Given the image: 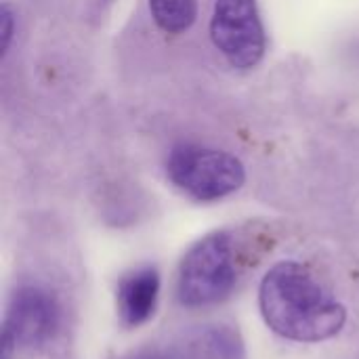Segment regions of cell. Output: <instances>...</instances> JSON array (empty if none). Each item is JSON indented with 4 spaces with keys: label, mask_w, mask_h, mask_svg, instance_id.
Masks as SVG:
<instances>
[{
    "label": "cell",
    "mask_w": 359,
    "mask_h": 359,
    "mask_svg": "<svg viewBox=\"0 0 359 359\" xmlns=\"http://www.w3.org/2000/svg\"><path fill=\"white\" fill-rule=\"evenodd\" d=\"M183 355L185 359H244V347L233 330L208 328L189 341Z\"/></svg>",
    "instance_id": "cell-7"
},
{
    "label": "cell",
    "mask_w": 359,
    "mask_h": 359,
    "mask_svg": "<svg viewBox=\"0 0 359 359\" xmlns=\"http://www.w3.org/2000/svg\"><path fill=\"white\" fill-rule=\"evenodd\" d=\"M149 8L162 32L181 34L196 21L198 0H149Z\"/></svg>",
    "instance_id": "cell-8"
},
{
    "label": "cell",
    "mask_w": 359,
    "mask_h": 359,
    "mask_svg": "<svg viewBox=\"0 0 359 359\" xmlns=\"http://www.w3.org/2000/svg\"><path fill=\"white\" fill-rule=\"evenodd\" d=\"M267 326L297 343H320L337 337L347 320L345 307L303 263L284 261L267 271L259 290Z\"/></svg>",
    "instance_id": "cell-1"
},
{
    "label": "cell",
    "mask_w": 359,
    "mask_h": 359,
    "mask_svg": "<svg viewBox=\"0 0 359 359\" xmlns=\"http://www.w3.org/2000/svg\"><path fill=\"white\" fill-rule=\"evenodd\" d=\"M59 326V307L42 288H21L8 305L4 337L17 347H38L53 339Z\"/></svg>",
    "instance_id": "cell-5"
},
{
    "label": "cell",
    "mask_w": 359,
    "mask_h": 359,
    "mask_svg": "<svg viewBox=\"0 0 359 359\" xmlns=\"http://www.w3.org/2000/svg\"><path fill=\"white\" fill-rule=\"evenodd\" d=\"M210 38L238 69L255 67L265 55V29L255 0H217Z\"/></svg>",
    "instance_id": "cell-4"
},
{
    "label": "cell",
    "mask_w": 359,
    "mask_h": 359,
    "mask_svg": "<svg viewBox=\"0 0 359 359\" xmlns=\"http://www.w3.org/2000/svg\"><path fill=\"white\" fill-rule=\"evenodd\" d=\"M170 181L196 200L210 202L238 191L246 172L242 162L221 149L177 145L166 164Z\"/></svg>",
    "instance_id": "cell-3"
},
{
    "label": "cell",
    "mask_w": 359,
    "mask_h": 359,
    "mask_svg": "<svg viewBox=\"0 0 359 359\" xmlns=\"http://www.w3.org/2000/svg\"><path fill=\"white\" fill-rule=\"evenodd\" d=\"M128 359H185L183 353L179 351H164V349H143Z\"/></svg>",
    "instance_id": "cell-10"
},
{
    "label": "cell",
    "mask_w": 359,
    "mask_h": 359,
    "mask_svg": "<svg viewBox=\"0 0 359 359\" xmlns=\"http://www.w3.org/2000/svg\"><path fill=\"white\" fill-rule=\"evenodd\" d=\"M0 23H2V53H6L8 48V42H11V34H13V15H11V8L6 4H2V11H0Z\"/></svg>",
    "instance_id": "cell-9"
},
{
    "label": "cell",
    "mask_w": 359,
    "mask_h": 359,
    "mask_svg": "<svg viewBox=\"0 0 359 359\" xmlns=\"http://www.w3.org/2000/svg\"><path fill=\"white\" fill-rule=\"evenodd\" d=\"M240 261L233 240L219 231L200 240L179 269V301L187 307H206L223 301L236 286Z\"/></svg>",
    "instance_id": "cell-2"
},
{
    "label": "cell",
    "mask_w": 359,
    "mask_h": 359,
    "mask_svg": "<svg viewBox=\"0 0 359 359\" xmlns=\"http://www.w3.org/2000/svg\"><path fill=\"white\" fill-rule=\"evenodd\" d=\"M160 276L154 267H141L126 273L118 284V313L124 326L145 324L158 305Z\"/></svg>",
    "instance_id": "cell-6"
}]
</instances>
